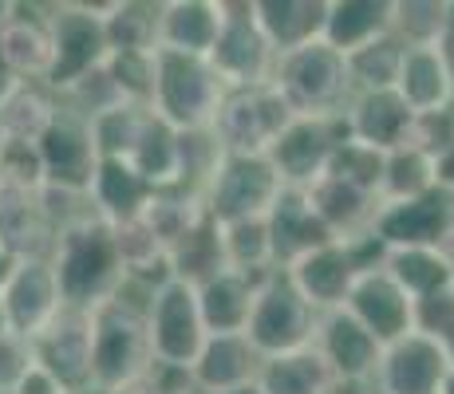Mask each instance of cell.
<instances>
[{"mask_svg": "<svg viewBox=\"0 0 454 394\" xmlns=\"http://www.w3.org/2000/svg\"><path fill=\"white\" fill-rule=\"evenodd\" d=\"M48 257L56 265L64 300L72 308L95 312L127 288V268L123 257H119L115 225H107L95 209L56 233Z\"/></svg>", "mask_w": 454, "mask_h": 394, "instance_id": "6da1fadb", "label": "cell"}, {"mask_svg": "<svg viewBox=\"0 0 454 394\" xmlns=\"http://www.w3.org/2000/svg\"><path fill=\"white\" fill-rule=\"evenodd\" d=\"M146 300L138 288H123L115 300L91 312L95 320V394H115L130 382L146 379L154 367Z\"/></svg>", "mask_w": 454, "mask_h": 394, "instance_id": "7a4b0ae2", "label": "cell"}, {"mask_svg": "<svg viewBox=\"0 0 454 394\" xmlns=\"http://www.w3.org/2000/svg\"><path fill=\"white\" fill-rule=\"evenodd\" d=\"M273 87L289 103L296 119H340L348 103L356 99L348 56H340L332 43L317 40L277 59Z\"/></svg>", "mask_w": 454, "mask_h": 394, "instance_id": "3957f363", "label": "cell"}, {"mask_svg": "<svg viewBox=\"0 0 454 394\" xmlns=\"http://www.w3.org/2000/svg\"><path fill=\"white\" fill-rule=\"evenodd\" d=\"M115 8V0L99 4V0H59L48 4L51 20V67L43 87H51L56 95H67L75 83H83L87 75H95L111 59L107 43V16Z\"/></svg>", "mask_w": 454, "mask_h": 394, "instance_id": "277c9868", "label": "cell"}, {"mask_svg": "<svg viewBox=\"0 0 454 394\" xmlns=\"http://www.w3.org/2000/svg\"><path fill=\"white\" fill-rule=\"evenodd\" d=\"M230 87L214 72V64L202 56H178V51H159V75H154V99L151 111L174 130H214L217 111H222Z\"/></svg>", "mask_w": 454, "mask_h": 394, "instance_id": "5b68a950", "label": "cell"}, {"mask_svg": "<svg viewBox=\"0 0 454 394\" xmlns=\"http://www.w3.org/2000/svg\"><path fill=\"white\" fill-rule=\"evenodd\" d=\"M383 260H387L383 241L375 233H364V236H356V241L320 244L317 252H309V257H301L296 265L285 268V276L293 280L296 292L317 312H336L348 304L360 273L383 265Z\"/></svg>", "mask_w": 454, "mask_h": 394, "instance_id": "8992f818", "label": "cell"}, {"mask_svg": "<svg viewBox=\"0 0 454 394\" xmlns=\"http://www.w3.org/2000/svg\"><path fill=\"white\" fill-rule=\"evenodd\" d=\"M281 194L285 178L269 154H225L206 189V213L217 225L257 221V217L273 213Z\"/></svg>", "mask_w": 454, "mask_h": 394, "instance_id": "52a82bcc", "label": "cell"}, {"mask_svg": "<svg viewBox=\"0 0 454 394\" xmlns=\"http://www.w3.org/2000/svg\"><path fill=\"white\" fill-rule=\"evenodd\" d=\"M317 323H320V312L296 292L289 276L273 273L265 276V284L257 292V308H253L246 336L265 359H277L317 344Z\"/></svg>", "mask_w": 454, "mask_h": 394, "instance_id": "ba28073f", "label": "cell"}, {"mask_svg": "<svg viewBox=\"0 0 454 394\" xmlns=\"http://www.w3.org/2000/svg\"><path fill=\"white\" fill-rule=\"evenodd\" d=\"M146 323H151L154 363L194 371L198 355H202L209 339L202 304H198V288L186 284V280H166L146 300Z\"/></svg>", "mask_w": 454, "mask_h": 394, "instance_id": "9c48e42d", "label": "cell"}, {"mask_svg": "<svg viewBox=\"0 0 454 394\" xmlns=\"http://www.w3.org/2000/svg\"><path fill=\"white\" fill-rule=\"evenodd\" d=\"M293 119L296 115L273 83L249 87V91L225 95L217 122H214V135L225 154H269Z\"/></svg>", "mask_w": 454, "mask_h": 394, "instance_id": "30bf717a", "label": "cell"}, {"mask_svg": "<svg viewBox=\"0 0 454 394\" xmlns=\"http://www.w3.org/2000/svg\"><path fill=\"white\" fill-rule=\"evenodd\" d=\"M277 48L261 32L249 0H230V16L217 36V48L209 51V64L222 75L230 91H249V87H269L277 75Z\"/></svg>", "mask_w": 454, "mask_h": 394, "instance_id": "8fae6325", "label": "cell"}, {"mask_svg": "<svg viewBox=\"0 0 454 394\" xmlns=\"http://www.w3.org/2000/svg\"><path fill=\"white\" fill-rule=\"evenodd\" d=\"M40 158H43V178H48L51 189L91 197V186L103 166L91 119H83L80 111L59 103L56 122H51L48 135L40 138Z\"/></svg>", "mask_w": 454, "mask_h": 394, "instance_id": "7c38bea8", "label": "cell"}, {"mask_svg": "<svg viewBox=\"0 0 454 394\" xmlns=\"http://www.w3.org/2000/svg\"><path fill=\"white\" fill-rule=\"evenodd\" d=\"M32 355L72 394H95V320L91 312L67 304L32 339Z\"/></svg>", "mask_w": 454, "mask_h": 394, "instance_id": "4fadbf2b", "label": "cell"}, {"mask_svg": "<svg viewBox=\"0 0 454 394\" xmlns=\"http://www.w3.org/2000/svg\"><path fill=\"white\" fill-rule=\"evenodd\" d=\"M372 233L383 241V249H447L454 241V194L431 189L423 197L383 201L375 213Z\"/></svg>", "mask_w": 454, "mask_h": 394, "instance_id": "5bb4252c", "label": "cell"}, {"mask_svg": "<svg viewBox=\"0 0 454 394\" xmlns=\"http://www.w3.org/2000/svg\"><path fill=\"white\" fill-rule=\"evenodd\" d=\"M348 138L344 115L340 119H293L277 146L269 151L273 166L281 170L285 186L293 189H312L328 174L332 158H336L340 143Z\"/></svg>", "mask_w": 454, "mask_h": 394, "instance_id": "9a60e30c", "label": "cell"}, {"mask_svg": "<svg viewBox=\"0 0 454 394\" xmlns=\"http://www.w3.org/2000/svg\"><path fill=\"white\" fill-rule=\"evenodd\" d=\"M4 300V312H8V323H12V336L20 339H36L59 312L67 308L64 300V288H59V276H56V265L51 257H20L12 280L4 284L0 292Z\"/></svg>", "mask_w": 454, "mask_h": 394, "instance_id": "2e32d148", "label": "cell"}, {"mask_svg": "<svg viewBox=\"0 0 454 394\" xmlns=\"http://www.w3.org/2000/svg\"><path fill=\"white\" fill-rule=\"evenodd\" d=\"M450 375V355L439 339L411 331L383 347L372 387L375 394H439Z\"/></svg>", "mask_w": 454, "mask_h": 394, "instance_id": "e0dca14e", "label": "cell"}, {"mask_svg": "<svg viewBox=\"0 0 454 394\" xmlns=\"http://www.w3.org/2000/svg\"><path fill=\"white\" fill-rule=\"evenodd\" d=\"M344 308L352 312L383 347L415 331V300L395 284V276H391L383 265L360 273Z\"/></svg>", "mask_w": 454, "mask_h": 394, "instance_id": "ac0fdd59", "label": "cell"}, {"mask_svg": "<svg viewBox=\"0 0 454 394\" xmlns=\"http://www.w3.org/2000/svg\"><path fill=\"white\" fill-rule=\"evenodd\" d=\"M312 347L328 359V367L340 375V382H372L375 367L383 359V344L348 308L320 312L317 344Z\"/></svg>", "mask_w": 454, "mask_h": 394, "instance_id": "d6986e66", "label": "cell"}, {"mask_svg": "<svg viewBox=\"0 0 454 394\" xmlns=\"http://www.w3.org/2000/svg\"><path fill=\"white\" fill-rule=\"evenodd\" d=\"M344 127H348V138H356V143L372 146L380 154H391L399 146L415 143L419 115L407 107L399 91H368L348 103Z\"/></svg>", "mask_w": 454, "mask_h": 394, "instance_id": "ffe728a7", "label": "cell"}, {"mask_svg": "<svg viewBox=\"0 0 454 394\" xmlns=\"http://www.w3.org/2000/svg\"><path fill=\"white\" fill-rule=\"evenodd\" d=\"M395 91L419 119H442L454 111V64L442 43L407 48Z\"/></svg>", "mask_w": 454, "mask_h": 394, "instance_id": "44dd1931", "label": "cell"}, {"mask_svg": "<svg viewBox=\"0 0 454 394\" xmlns=\"http://www.w3.org/2000/svg\"><path fill=\"white\" fill-rule=\"evenodd\" d=\"M225 16H230V0H162L159 51L209 59L225 28Z\"/></svg>", "mask_w": 454, "mask_h": 394, "instance_id": "7402d4cb", "label": "cell"}, {"mask_svg": "<svg viewBox=\"0 0 454 394\" xmlns=\"http://www.w3.org/2000/svg\"><path fill=\"white\" fill-rule=\"evenodd\" d=\"M269 233H273V252H277V268H289L301 257L317 252L320 244H332L336 233L320 221L317 205H312L309 189H293L285 186V194L277 197L273 213H269Z\"/></svg>", "mask_w": 454, "mask_h": 394, "instance_id": "603a6c76", "label": "cell"}, {"mask_svg": "<svg viewBox=\"0 0 454 394\" xmlns=\"http://www.w3.org/2000/svg\"><path fill=\"white\" fill-rule=\"evenodd\" d=\"M56 241L43 189H24L12 182H0V244L16 257H48Z\"/></svg>", "mask_w": 454, "mask_h": 394, "instance_id": "cb8c5ba5", "label": "cell"}, {"mask_svg": "<svg viewBox=\"0 0 454 394\" xmlns=\"http://www.w3.org/2000/svg\"><path fill=\"white\" fill-rule=\"evenodd\" d=\"M265 355L249 344V336H209L194 363V387L202 394H230L261 379Z\"/></svg>", "mask_w": 454, "mask_h": 394, "instance_id": "d4e9b609", "label": "cell"}, {"mask_svg": "<svg viewBox=\"0 0 454 394\" xmlns=\"http://www.w3.org/2000/svg\"><path fill=\"white\" fill-rule=\"evenodd\" d=\"M0 56L12 64V72L28 83H43L51 67V20L48 4H20L16 0L12 20L0 32Z\"/></svg>", "mask_w": 454, "mask_h": 394, "instance_id": "484cf974", "label": "cell"}, {"mask_svg": "<svg viewBox=\"0 0 454 394\" xmlns=\"http://www.w3.org/2000/svg\"><path fill=\"white\" fill-rule=\"evenodd\" d=\"M312 205H317L320 221L336 233V241H356V236L372 233L375 213H380V194L356 186L348 178H336V174H325L317 186L309 189Z\"/></svg>", "mask_w": 454, "mask_h": 394, "instance_id": "4316f807", "label": "cell"}, {"mask_svg": "<svg viewBox=\"0 0 454 394\" xmlns=\"http://www.w3.org/2000/svg\"><path fill=\"white\" fill-rule=\"evenodd\" d=\"M265 280L246 276V273H217L214 280L198 284V304H202V320L209 336H246L253 308H257V292Z\"/></svg>", "mask_w": 454, "mask_h": 394, "instance_id": "83f0119b", "label": "cell"}, {"mask_svg": "<svg viewBox=\"0 0 454 394\" xmlns=\"http://www.w3.org/2000/svg\"><path fill=\"white\" fill-rule=\"evenodd\" d=\"M249 4L277 56H289L304 43L325 40L328 0H249Z\"/></svg>", "mask_w": 454, "mask_h": 394, "instance_id": "f1b7e54d", "label": "cell"}, {"mask_svg": "<svg viewBox=\"0 0 454 394\" xmlns=\"http://www.w3.org/2000/svg\"><path fill=\"white\" fill-rule=\"evenodd\" d=\"M395 32V0H328L325 43L352 56Z\"/></svg>", "mask_w": 454, "mask_h": 394, "instance_id": "f546056e", "label": "cell"}, {"mask_svg": "<svg viewBox=\"0 0 454 394\" xmlns=\"http://www.w3.org/2000/svg\"><path fill=\"white\" fill-rule=\"evenodd\" d=\"M154 194H159V189H154L130 162L103 158L99 178H95V186H91V205H95V213H99L103 221L119 229V225L146 217Z\"/></svg>", "mask_w": 454, "mask_h": 394, "instance_id": "4dcf8cb0", "label": "cell"}, {"mask_svg": "<svg viewBox=\"0 0 454 394\" xmlns=\"http://www.w3.org/2000/svg\"><path fill=\"white\" fill-rule=\"evenodd\" d=\"M261 387H265V394H344L340 375L332 371L328 359L320 355L317 347L265 359V367H261Z\"/></svg>", "mask_w": 454, "mask_h": 394, "instance_id": "1f68e13d", "label": "cell"}, {"mask_svg": "<svg viewBox=\"0 0 454 394\" xmlns=\"http://www.w3.org/2000/svg\"><path fill=\"white\" fill-rule=\"evenodd\" d=\"M230 260H225V236H222V225L214 217H202L178 244L170 249V273L174 280H186V284H206L214 280L217 273H225Z\"/></svg>", "mask_w": 454, "mask_h": 394, "instance_id": "d6a6232c", "label": "cell"}, {"mask_svg": "<svg viewBox=\"0 0 454 394\" xmlns=\"http://www.w3.org/2000/svg\"><path fill=\"white\" fill-rule=\"evenodd\" d=\"M383 268L395 276V284L415 304L454 288V265H450L447 249H391Z\"/></svg>", "mask_w": 454, "mask_h": 394, "instance_id": "836d02e7", "label": "cell"}, {"mask_svg": "<svg viewBox=\"0 0 454 394\" xmlns=\"http://www.w3.org/2000/svg\"><path fill=\"white\" fill-rule=\"evenodd\" d=\"M59 115V95L43 83H24L0 107V135L4 143H40Z\"/></svg>", "mask_w": 454, "mask_h": 394, "instance_id": "e575fe53", "label": "cell"}, {"mask_svg": "<svg viewBox=\"0 0 454 394\" xmlns=\"http://www.w3.org/2000/svg\"><path fill=\"white\" fill-rule=\"evenodd\" d=\"M130 166H135L154 189H174L182 182V130H174L170 122H162L151 111V122H146L143 143H138Z\"/></svg>", "mask_w": 454, "mask_h": 394, "instance_id": "d590c367", "label": "cell"}, {"mask_svg": "<svg viewBox=\"0 0 454 394\" xmlns=\"http://www.w3.org/2000/svg\"><path fill=\"white\" fill-rule=\"evenodd\" d=\"M439 189V162L427 146H399V151L387 154L383 162V201H407V197H423Z\"/></svg>", "mask_w": 454, "mask_h": 394, "instance_id": "8d00e7d4", "label": "cell"}, {"mask_svg": "<svg viewBox=\"0 0 454 394\" xmlns=\"http://www.w3.org/2000/svg\"><path fill=\"white\" fill-rule=\"evenodd\" d=\"M222 236H225V260H230L233 273H246L257 280L281 273L277 268V252H273V233H269V217L222 225Z\"/></svg>", "mask_w": 454, "mask_h": 394, "instance_id": "74e56055", "label": "cell"}, {"mask_svg": "<svg viewBox=\"0 0 454 394\" xmlns=\"http://www.w3.org/2000/svg\"><path fill=\"white\" fill-rule=\"evenodd\" d=\"M403 56H407V43L391 32V36L368 43V48L352 51L348 56V75H352L356 95H368V91H395L399 72H403Z\"/></svg>", "mask_w": 454, "mask_h": 394, "instance_id": "f35d334b", "label": "cell"}, {"mask_svg": "<svg viewBox=\"0 0 454 394\" xmlns=\"http://www.w3.org/2000/svg\"><path fill=\"white\" fill-rule=\"evenodd\" d=\"M159 12L162 0H115L107 24L111 51H159Z\"/></svg>", "mask_w": 454, "mask_h": 394, "instance_id": "ab89813d", "label": "cell"}, {"mask_svg": "<svg viewBox=\"0 0 454 394\" xmlns=\"http://www.w3.org/2000/svg\"><path fill=\"white\" fill-rule=\"evenodd\" d=\"M146 122H151V107H135V103H119V107L95 115L91 130H95V143H99V154L130 162L138 143H143Z\"/></svg>", "mask_w": 454, "mask_h": 394, "instance_id": "60d3db41", "label": "cell"}, {"mask_svg": "<svg viewBox=\"0 0 454 394\" xmlns=\"http://www.w3.org/2000/svg\"><path fill=\"white\" fill-rule=\"evenodd\" d=\"M107 75L119 87L127 103L151 107L154 99V75H159V51H111Z\"/></svg>", "mask_w": 454, "mask_h": 394, "instance_id": "b9f144b4", "label": "cell"}, {"mask_svg": "<svg viewBox=\"0 0 454 394\" xmlns=\"http://www.w3.org/2000/svg\"><path fill=\"white\" fill-rule=\"evenodd\" d=\"M450 0H395V36L407 48L419 43H442L447 36Z\"/></svg>", "mask_w": 454, "mask_h": 394, "instance_id": "7bdbcfd3", "label": "cell"}, {"mask_svg": "<svg viewBox=\"0 0 454 394\" xmlns=\"http://www.w3.org/2000/svg\"><path fill=\"white\" fill-rule=\"evenodd\" d=\"M383 162H387V154L372 151V146L356 143V138H344V143H340V151H336V158H332L328 174L348 178V182H356V186L380 194V189H383Z\"/></svg>", "mask_w": 454, "mask_h": 394, "instance_id": "ee69618b", "label": "cell"}, {"mask_svg": "<svg viewBox=\"0 0 454 394\" xmlns=\"http://www.w3.org/2000/svg\"><path fill=\"white\" fill-rule=\"evenodd\" d=\"M0 182H12V186L24 189H48L40 143H4V151H0Z\"/></svg>", "mask_w": 454, "mask_h": 394, "instance_id": "f6af8a7d", "label": "cell"}, {"mask_svg": "<svg viewBox=\"0 0 454 394\" xmlns=\"http://www.w3.org/2000/svg\"><path fill=\"white\" fill-rule=\"evenodd\" d=\"M415 331L439 339V344L454 339V288H447V292H439V296H427V300L415 304Z\"/></svg>", "mask_w": 454, "mask_h": 394, "instance_id": "bcb514c9", "label": "cell"}, {"mask_svg": "<svg viewBox=\"0 0 454 394\" xmlns=\"http://www.w3.org/2000/svg\"><path fill=\"white\" fill-rule=\"evenodd\" d=\"M36 367V355H32V344L20 336H4L0 339V394H16L28 371Z\"/></svg>", "mask_w": 454, "mask_h": 394, "instance_id": "7dc6e473", "label": "cell"}, {"mask_svg": "<svg viewBox=\"0 0 454 394\" xmlns=\"http://www.w3.org/2000/svg\"><path fill=\"white\" fill-rule=\"evenodd\" d=\"M16 394H72V390H67L51 371H43V367L36 363V367L28 371V379L16 387Z\"/></svg>", "mask_w": 454, "mask_h": 394, "instance_id": "c3c4849f", "label": "cell"}, {"mask_svg": "<svg viewBox=\"0 0 454 394\" xmlns=\"http://www.w3.org/2000/svg\"><path fill=\"white\" fill-rule=\"evenodd\" d=\"M24 83H28V79H20V75H16V72H12V64H8V59L0 56V107H4V103L12 99V95L20 91Z\"/></svg>", "mask_w": 454, "mask_h": 394, "instance_id": "681fc988", "label": "cell"}, {"mask_svg": "<svg viewBox=\"0 0 454 394\" xmlns=\"http://www.w3.org/2000/svg\"><path fill=\"white\" fill-rule=\"evenodd\" d=\"M434 162H439V186L454 194V143L447 146V151L434 154Z\"/></svg>", "mask_w": 454, "mask_h": 394, "instance_id": "f907efd6", "label": "cell"}, {"mask_svg": "<svg viewBox=\"0 0 454 394\" xmlns=\"http://www.w3.org/2000/svg\"><path fill=\"white\" fill-rule=\"evenodd\" d=\"M16 265H20V257H16L12 249H4V244H0V292H4V284L12 280Z\"/></svg>", "mask_w": 454, "mask_h": 394, "instance_id": "816d5d0a", "label": "cell"}, {"mask_svg": "<svg viewBox=\"0 0 454 394\" xmlns=\"http://www.w3.org/2000/svg\"><path fill=\"white\" fill-rule=\"evenodd\" d=\"M115 394H162L159 387H154L151 379H138V382H130V387H123V390H115Z\"/></svg>", "mask_w": 454, "mask_h": 394, "instance_id": "f5cc1de1", "label": "cell"}, {"mask_svg": "<svg viewBox=\"0 0 454 394\" xmlns=\"http://www.w3.org/2000/svg\"><path fill=\"white\" fill-rule=\"evenodd\" d=\"M12 12H16V0H0V32H4V24L12 20Z\"/></svg>", "mask_w": 454, "mask_h": 394, "instance_id": "db71d44e", "label": "cell"}, {"mask_svg": "<svg viewBox=\"0 0 454 394\" xmlns=\"http://www.w3.org/2000/svg\"><path fill=\"white\" fill-rule=\"evenodd\" d=\"M12 336V323H8V312H4V300H0V339Z\"/></svg>", "mask_w": 454, "mask_h": 394, "instance_id": "11a10c76", "label": "cell"}, {"mask_svg": "<svg viewBox=\"0 0 454 394\" xmlns=\"http://www.w3.org/2000/svg\"><path fill=\"white\" fill-rule=\"evenodd\" d=\"M230 394H265V387H261V379H257V382H249V387H238V390H230Z\"/></svg>", "mask_w": 454, "mask_h": 394, "instance_id": "9f6ffc18", "label": "cell"}, {"mask_svg": "<svg viewBox=\"0 0 454 394\" xmlns=\"http://www.w3.org/2000/svg\"><path fill=\"white\" fill-rule=\"evenodd\" d=\"M439 394H454V367H450L447 379H442V390H439Z\"/></svg>", "mask_w": 454, "mask_h": 394, "instance_id": "6f0895ef", "label": "cell"}, {"mask_svg": "<svg viewBox=\"0 0 454 394\" xmlns=\"http://www.w3.org/2000/svg\"><path fill=\"white\" fill-rule=\"evenodd\" d=\"M442 347H447V355H450V367H454V339H447V344H442Z\"/></svg>", "mask_w": 454, "mask_h": 394, "instance_id": "680465c9", "label": "cell"}, {"mask_svg": "<svg viewBox=\"0 0 454 394\" xmlns=\"http://www.w3.org/2000/svg\"><path fill=\"white\" fill-rule=\"evenodd\" d=\"M0 151H4V135H0Z\"/></svg>", "mask_w": 454, "mask_h": 394, "instance_id": "91938a15", "label": "cell"}, {"mask_svg": "<svg viewBox=\"0 0 454 394\" xmlns=\"http://www.w3.org/2000/svg\"><path fill=\"white\" fill-rule=\"evenodd\" d=\"M190 394H202V390H198V387H194V390H190Z\"/></svg>", "mask_w": 454, "mask_h": 394, "instance_id": "94428289", "label": "cell"}]
</instances>
